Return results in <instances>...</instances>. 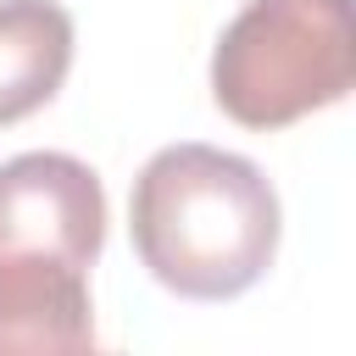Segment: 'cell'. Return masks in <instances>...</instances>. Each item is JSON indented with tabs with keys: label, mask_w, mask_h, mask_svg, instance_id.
I'll return each mask as SVG.
<instances>
[{
	"label": "cell",
	"mask_w": 356,
	"mask_h": 356,
	"mask_svg": "<svg viewBox=\"0 0 356 356\" xmlns=\"http://www.w3.org/2000/svg\"><path fill=\"white\" fill-rule=\"evenodd\" d=\"M72 72V17L61 0H0V128L56 100Z\"/></svg>",
	"instance_id": "cell-5"
},
{
	"label": "cell",
	"mask_w": 356,
	"mask_h": 356,
	"mask_svg": "<svg viewBox=\"0 0 356 356\" xmlns=\"http://www.w3.org/2000/svg\"><path fill=\"white\" fill-rule=\"evenodd\" d=\"M72 356L95 350L89 267L56 256H6L0 261V356Z\"/></svg>",
	"instance_id": "cell-4"
},
{
	"label": "cell",
	"mask_w": 356,
	"mask_h": 356,
	"mask_svg": "<svg viewBox=\"0 0 356 356\" xmlns=\"http://www.w3.org/2000/svg\"><path fill=\"white\" fill-rule=\"evenodd\" d=\"M356 83L350 0H245L211 50V100L239 128L273 134Z\"/></svg>",
	"instance_id": "cell-2"
},
{
	"label": "cell",
	"mask_w": 356,
	"mask_h": 356,
	"mask_svg": "<svg viewBox=\"0 0 356 356\" xmlns=\"http://www.w3.org/2000/svg\"><path fill=\"white\" fill-rule=\"evenodd\" d=\"M106 245V189L67 150H22L0 161V261L56 256L95 267Z\"/></svg>",
	"instance_id": "cell-3"
},
{
	"label": "cell",
	"mask_w": 356,
	"mask_h": 356,
	"mask_svg": "<svg viewBox=\"0 0 356 356\" xmlns=\"http://www.w3.org/2000/svg\"><path fill=\"white\" fill-rule=\"evenodd\" d=\"M128 234L161 289L184 300H234L267 278L284 206L250 156L184 139L139 167Z\"/></svg>",
	"instance_id": "cell-1"
}]
</instances>
